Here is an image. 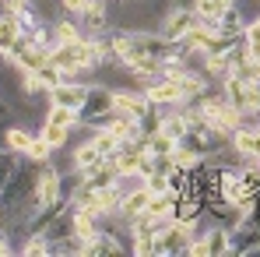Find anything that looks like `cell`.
<instances>
[{
	"label": "cell",
	"instance_id": "26",
	"mask_svg": "<svg viewBox=\"0 0 260 257\" xmlns=\"http://www.w3.org/2000/svg\"><path fill=\"white\" fill-rule=\"evenodd\" d=\"M173 162L179 169H193V166H201L204 162V155H193V152H186V148H176L173 152Z\"/></svg>",
	"mask_w": 260,
	"mask_h": 257
},
{
	"label": "cell",
	"instance_id": "31",
	"mask_svg": "<svg viewBox=\"0 0 260 257\" xmlns=\"http://www.w3.org/2000/svg\"><path fill=\"white\" fill-rule=\"evenodd\" d=\"M246 43H250V39H246ZM250 60H257V64H260V43H250Z\"/></svg>",
	"mask_w": 260,
	"mask_h": 257
},
{
	"label": "cell",
	"instance_id": "19",
	"mask_svg": "<svg viewBox=\"0 0 260 257\" xmlns=\"http://www.w3.org/2000/svg\"><path fill=\"white\" fill-rule=\"evenodd\" d=\"M141 141H144L148 155H173L176 152V141L169 134H162V130H155V134H148V137H141Z\"/></svg>",
	"mask_w": 260,
	"mask_h": 257
},
{
	"label": "cell",
	"instance_id": "6",
	"mask_svg": "<svg viewBox=\"0 0 260 257\" xmlns=\"http://www.w3.org/2000/svg\"><path fill=\"white\" fill-rule=\"evenodd\" d=\"M116 176H120V166H116V159H102V162H95V166H88V169L81 173V180H85L91 190H102V187L116 183Z\"/></svg>",
	"mask_w": 260,
	"mask_h": 257
},
{
	"label": "cell",
	"instance_id": "13",
	"mask_svg": "<svg viewBox=\"0 0 260 257\" xmlns=\"http://www.w3.org/2000/svg\"><path fill=\"white\" fill-rule=\"evenodd\" d=\"M232 148L239 155H260V127H239L232 134Z\"/></svg>",
	"mask_w": 260,
	"mask_h": 257
},
{
	"label": "cell",
	"instance_id": "33",
	"mask_svg": "<svg viewBox=\"0 0 260 257\" xmlns=\"http://www.w3.org/2000/svg\"><path fill=\"white\" fill-rule=\"evenodd\" d=\"M253 85H257V88H260V74H257V81H253Z\"/></svg>",
	"mask_w": 260,
	"mask_h": 257
},
{
	"label": "cell",
	"instance_id": "27",
	"mask_svg": "<svg viewBox=\"0 0 260 257\" xmlns=\"http://www.w3.org/2000/svg\"><path fill=\"white\" fill-rule=\"evenodd\" d=\"M36 74H39V81H43L46 88H56L60 81H63V71H60L56 64H46L43 71H36Z\"/></svg>",
	"mask_w": 260,
	"mask_h": 257
},
{
	"label": "cell",
	"instance_id": "24",
	"mask_svg": "<svg viewBox=\"0 0 260 257\" xmlns=\"http://www.w3.org/2000/svg\"><path fill=\"white\" fill-rule=\"evenodd\" d=\"M18 162H21V155H18V152H11V148H0V190H4V183L11 180V173L18 169Z\"/></svg>",
	"mask_w": 260,
	"mask_h": 257
},
{
	"label": "cell",
	"instance_id": "23",
	"mask_svg": "<svg viewBox=\"0 0 260 257\" xmlns=\"http://www.w3.org/2000/svg\"><path fill=\"white\" fill-rule=\"evenodd\" d=\"M46 120H49V124H63V127H78V109H67V106H53V102H49Z\"/></svg>",
	"mask_w": 260,
	"mask_h": 257
},
{
	"label": "cell",
	"instance_id": "10",
	"mask_svg": "<svg viewBox=\"0 0 260 257\" xmlns=\"http://www.w3.org/2000/svg\"><path fill=\"white\" fill-rule=\"evenodd\" d=\"M148 201H151V190L141 183V187H134V190H127V194H123V208H120V215H123L127 222H134L137 215L148 208Z\"/></svg>",
	"mask_w": 260,
	"mask_h": 257
},
{
	"label": "cell",
	"instance_id": "28",
	"mask_svg": "<svg viewBox=\"0 0 260 257\" xmlns=\"http://www.w3.org/2000/svg\"><path fill=\"white\" fill-rule=\"evenodd\" d=\"M144 187L151 194H162V190H169V176L166 173H151V176H144Z\"/></svg>",
	"mask_w": 260,
	"mask_h": 257
},
{
	"label": "cell",
	"instance_id": "21",
	"mask_svg": "<svg viewBox=\"0 0 260 257\" xmlns=\"http://www.w3.org/2000/svg\"><path fill=\"white\" fill-rule=\"evenodd\" d=\"M21 254H25V257H46V254H53V243L46 240L43 233H32V236L25 240V247H21Z\"/></svg>",
	"mask_w": 260,
	"mask_h": 257
},
{
	"label": "cell",
	"instance_id": "20",
	"mask_svg": "<svg viewBox=\"0 0 260 257\" xmlns=\"http://www.w3.org/2000/svg\"><path fill=\"white\" fill-rule=\"evenodd\" d=\"M130 254H134V257H162L158 236H134V243H130Z\"/></svg>",
	"mask_w": 260,
	"mask_h": 257
},
{
	"label": "cell",
	"instance_id": "12",
	"mask_svg": "<svg viewBox=\"0 0 260 257\" xmlns=\"http://www.w3.org/2000/svg\"><path fill=\"white\" fill-rule=\"evenodd\" d=\"M102 159H106V155H102V152L95 148V141L88 137V141H81V145H78V148L71 152V169L85 173L88 166H95V162H102Z\"/></svg>",
	"mask_w": 260,
	"mask_h": 257
},
{
	"label": "cell",
	"instance_id": "15",
	"mask_svg": "<svg viewBox=\"0 0 260 257\" xmlns=\"http://www.w3.org/2000/svg\"><path fill=\"white\" fill-rule=\"evenodd\" d=\"M71 130L74 127H63V124H49V120H46L43 127H39V134H43V141L53 148V152H60V148L71 145Z\"/></svg>",
	"mask_w": 260,
	"mask_h": 257
},
{
	"label": "cell",
	"instance_id": "8",
	"mask_svg": "<svg viewBox=\"0 0 260 257\" xmlns=\"http://www.w3.org/2000/svg\"><path fill=\"white\" fill-rule=\"evenodd\" d=\"M190 7H193V14H197V21H204L211 32H215L218 18L232 7V0H190Z\"/></svg>",
	"mask_w": 260,
	"mask_h": 257
},
{
	"label": "cell",
	"instance_id": "18",
	"mask_svg": "<svg viewBox=\"0 0 260 257\" xmlns=\"http://www.w3.org/2000/svg\"><path fill=\"white\" fill-rule=\"evenodd\" d=\"M91 141H95V148H99L106 159H116V152H120V137H116L113 130H106V127L91 130Z\"/></svg>",
	"mask_w": 260,
	"mask_h": 257
},
{
	"label": "cell",
	"instance_id": "17",
	"mask_svg": "<svg viewBox=\"0 0 260 257\" xmlns=\"http://www.w3.org/2000/svg\"><path fill=\"white\" fill-rule=\"evenodd\" d=\"M32 137H36V134H28L25 127L11 124V127H7V134H4V148H11V152L25 155V152H28V145H32Z\"/></svg>",
	"mask_w": 260,
	"mask_h": 257
},
{
	"label": "cell",
	"instance_id": "2",
	"mask_svg": "<svg viewBox=\"0 0 260 257\" xmlns=\"http://www.w3.org/2000/svg\"><path fill=\"white\" fill-rule=\"evenodd\" d=\"M229 254L232 257H246V254H260V225L250 222L243 215V222L229 233Z\"/></svg>",
	"mask_w": 260,
	"mask_h": 257
},
{
	"label": "cell",
	"instance_id": "16",
	"mask_svg": "<svg viewBox=\"0 0 260 257\" xmlns=\"http://www.w3.org/2000/svg\"><path fill=\"white\" fill-rule=\"evenodd\" d=\"M215 32H218V36H243V32H246V18H243L236 7H229V11L218 18Z\"/></svg>",
	"mask_w": 260,
	"mask_h": 257
},
{
	"label": "cell",
	"instance_id": "30",
	"mask_svg": "<svg viewBox=\"0 0 260 257\" xmlns=\"http://www.w3.org/2000/svg\"><path fill=\"white\" fill-rule=\"evenodd\" d=\"M246 218H250V222H257V225H260V194H257V201H253V208L246 212Z\"/></svg>",
	"mask_w": 260,
	"mask_h": 257
},
{
	"label": "cell",
	"instance_id": "14",
	"mask_svg": "<svg viewBox=\"0 0 260 257\" xmlns=\"http://www.w3.org/2000/svg\"><path fill=\"white\" fill-rule=\"evenodd\" d=\"M49 32H53L56 43H78V39H85V28L78 25V18H60V21L49 25Z\"/></svg>",
	"mask_w": 260,
	"mask_h": 257
},
{
	"label": "cell",
	"instance_id": "29",
	"mask_svg": "<svg viewBox=\"0 0 260 257\" xmlns=\"http://www.w3.org/2000/svg\"><path fill=\"white\" fill-rule=\"evenodd\" d=\"M246 39H250V43H260V14L253 21H246Z\"/></svg>",
	"mask_w": 260,
	"mask_h": 257
},
{
	"label": "cell",
	"instance_id": "25",
	"mask_svg": "<svg viewBox=\"0 0 260 257\" xmlns=\"http://www.w3.org/2000/svg\"><path fill=\"white\" fill-rule=\"evenodd\" d=\"M25 155H28L32 162H49V155H53V148H49V145H46V141H43V134H36Z\"/></svg>",
	"mask_w": 260,
	"mask_h": 257
},
{
	"label": "cell",
	"instance_id": "9",
	"mask_svg": "<svg viewBox=\"0 0 260 257\" xmlns=\"http://www.w3.org/2000/svg\"><path fill=\"white\" fill-rule=\"evenodd\" d=\"M85 254L88 257H116V254H127V247H123L116 236L99 233L95 240H88V243H85Z\"/></svg>",
	"mask_w": 260,
	"mask_h": 257
},
{
	"label": "cell",
	"instance_id": "11",
	"mask_svg": "<svg viewBox=\"0 0 260 257\" xmlns=\"http://www.w3.org/2000/svg\"><path fill=\"white\" fill-rule=\"evenodd\" d=\"M204 243V257H229V229L208 225V233H201Z\"/></svg>",
	"mask_w": 260,
	"mask_h": 257
},
{
	"label": "cell",
	"instance_id": "32",
	"mask_svg": "<svg viewBox=\"0 0 260 257\" xmlns=\"http://www.w3.org/2000/svg\"><path fill=\"white\" fill-rule=\"evenodd\" d=\"M11 4H14V7H21V4H28V0H11Z\"/></svg>",
	"mask_w": 260,
	"mask_h": 257
},
{
	"label": "cell",
	"instance_id": "5",
	"mask_svg": "<svg viewBox=\"0 0 260 257\" xmlns=\"http://www.w3.org/2000/svg\"><path fill=\"white\" fill-rule=\"evenodd\" d=\"M85 95H88V81H60L56 88H49V102L67 106V109H81Z\"/></svg>",
	"mask_w": 260,
	"mask_h": 257
},
{
	"label": "cell",
	"instance_id": "7",
	"mask_svg": "<svg viewBox=\"0 0 260 257\" xmlns=\"http://www.w3.org/2000/svg\"><path fill=\"white\" fill-rule=\"evenodd\" d=\"M193 25H197L193 7H190V11H186V7H176V11H169V18H166V25H162V36H166V39H183Z\"/></svg>",
	"mask_w": 260,
	"mask_h": 257
},
{
	"label": "cell",
	"instance_id": "4",
	"mask_svg": "<svg viewBox=\"0 0 260 257\" xmlns=\"http://www.w3.org/2000/svg\"><path fill=\"white\" fill-rule=\"evenodd\" d=\"M148 106H151V99L144 95V88H130V85L113 88V109H116V113H127V117L137 120Z\"/></svg>",
	"mask_w": 260,
	"mask_h": 257
},
{
	"label": "cell",
	"instance_id": "1",
	"mask_svg": "<svg viewBox=\"0 0 260 257\" xmlns=\"http://www.w3.org/2000/svg\"><path fill=\"white\" fill-rule=\"evenodd\" d=\"M109 113H113V88L102 85V81H91L85 102H81V109H78V127L99 130L102 124H106Z\"/></svg>",
	"mask_w": 260,
	"mask_h": 257
},
{
	"label": "cell",
	"instance_id": "22",
	"mask_svg": "<svg viewBox=\"0 0 260 257\" xmlns=\"http://www.w3.org/2000/svg\"><path fill=\"white\" fill-rule=\"evenodd\" d=\"M229 74H232V78H239L243 85H253V81H257V74H260V64L246 56V60H239V64H236V67L229 71Z\"/></svg>",
	"mask_w": 260,
	"mask_h": 257
},
{
	"label": "cell",
	"instance_id": "3",
	"mask_svg": "<svg viewBox=\"0 0 260 257\" xmlns=\"http://www.w3.org/2000/svg\"><path fill=\"white\" fill-rule=\"evenodd\" d=\"M190 240H193V225H186V222H169V225L158 233L162 257H183L190 250Z\"/></svg>",
	"mask_w": 260,
	"mask_h": 257
}]
</instances>
